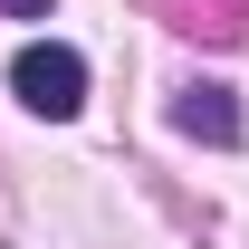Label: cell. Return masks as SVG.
I'll return each mask as SVG.
<instances>
[{
	"instance_id": "1",
	"label": "cell",
	"mask_w": 249,
	"mask_h": 249,
	"mask_svg": "<svg viewBox=\"0 0 249 249\" xmlns=\"http://www.w3.org/2000/svg\"><path fill=\"white\" fill-rule=\"evenodd\" d=\"M10 96L29 106V115H48V124H67L77 106H87V58L67 48V38H29L19 58H10Z\"/></svg>"
},
{
	"instance_id": "2",
	"label": "cell",
	"mask_w": 249,
	"mask_h": 249,
	"mask_svg": "<svg viewBox=\"0 0 249 249\" xmlns=\"http://www.w3.org/2000/svg\"><path fill=\"white\" fill-rule=\"evenodd\" d=\"M173 134H192V144H240V87H220V77L173 87Z\"/></svg>"
},
{
	"instance_id": "3",
	"label": "cell",
	"mask_w": 249,
	"mask_h": 249,
	"mask_svg": "<svg viewBox=\"0 0 249 249\" xmlns=\"http://www.w3.org/2000/svg\"><path fill=\"white\" fill-rule=\"evenodd\" d=\"M0 10H10V19H48V0H0Z\"/></svg>"
}]
</instances>
